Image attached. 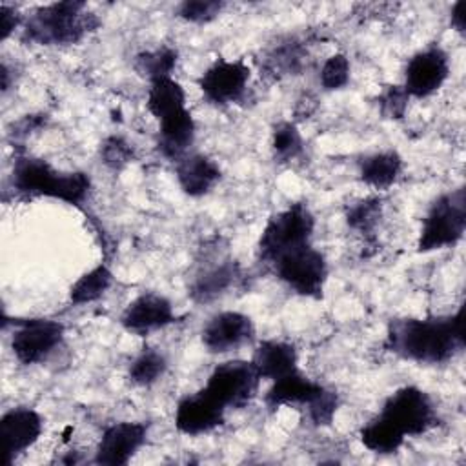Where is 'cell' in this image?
I'll list each match as a JSON object with an SVG mask.
<instances>
[{
  "label": "cell",
  "instance_id": "6da1fadb",
  "mask_svg": "<svg viewBox=\"0 0 466 466\" xmlns=\"http://www.w3.org/2000/svg\"><path fill=\"white\" fill-rule=\"evenodd\" d=\"M386 348L419 364H442L464 348L462 309L448 317L395 319L388 326Z\"/></svg>",
  "mask_w": 466,
  "mask_h": 466
},
{
  "label": "cell",
  "instance_id": "7a4b0ae2",
  "mask_svg": "<svg viewBox=\"0 0 466 466\" xmlns=\"http://www.w3.org/2000/svg\"><path fill=\"white\" fill-rule=\"evenodd\" d=\"M13 189L24 197H49L71 206L86 202L91 178L84 171H56L44 158L20 155L13 164Z\"/></svg>",
  "mask_w": 466,
  "mask_h": 466
},
{
  "label": "cell",
  "instance_id": "3957f363",
  "mask_svg": "<svg viewBox=\"0 0 466 466\" xmlns=\"http://www.w3.org/2000/svg\"><path fill=\"white\" fill-rule=\"evenodd\" d=\"M98 27V18L87 11L86 2L67 0L42 5L31 13L24 36L40 46L76 44Z\"/></svg>",
  "mask_w": 466,
  "mask_h": 466
},
{
  "label": "cell",
  "instance_id": "277c9868",
  "mask_svg": "<svg viewBox=\"0 0 466 466\" xmlns=\"http://www.w3.org/2000/svg\"><path fill=\"white\" fill-rule=\"evenodd\" d=\"M315 217L306 202H293L277 211L266 222L258 238V258L264 264H273L279 257L291 249L311 244Z\"/></svg>",
  "mask_w": 466,
  "mask_h": 466
},
{
  "label": "cell",
  "instance_id": "5b68a950",
  "mask_svg": "<svg viewBox=\"0 0 466 466\" xmlns=\"http://www.w3.org/2000/svg\"><path fill=\"white\" fill-rule=\"evenodd\" d=\"M466 231V189L455 187L439 195L428 208L420 235L417 240V251L430 253L455 246Z\"/></svg>",
  "mask_w": 466,
  "mask_h": 466
},
{
  "label": "cell",
  "instance_id": "8992f818",
  "mask_svg": "<svg viewBox=\"0 0 466 466\" xmlns=\"http://www.w3.org/2000/svg\"><path fill=\"white\" fill-rule=\"evenodd\" d=\"M275 275L297 295L320 299L328 280V262L311 244L291 249L273 264Z\"/></svg>",
  "mask_w": 466,
  "mask_h": 466
},
{
  "label": "cell",
  "instance_id": "52a82bcc",
  "mask_svg": "<svg viewBox=\"0 0 466 466\" xmlns=\"http://www.w3.org/2000/svg\"><path fill=\"white\" fill-rule=\"evenodd\" d=\"M379 415L395 424L404 437H419L437 424L433 400L417 386H402L395 390L384 400Z\"/></svg>",
  "mask_w": 466,
  "mask_h": 466
},
{
  "label": "cell",
  "instance_id": "ba28073f",
  "mask_svg": "<svg viewBox=\"0 0 466 466\" xmlns=\"http://www.w3.org/2000/svg\"><path fill=\"white\" fill-rule=\"evenodd\" d=\"M260 377L251 360H226L215 366L204 386L226 410L244 408L258 391Z\"/></svg>",
  "mask_w": 466,
  "mask_h": 466
},
{
  "label": "cell",
  "instance_id": "9c48e42d",
  "mask_svg": "<svg viewBox=\"0 0 466 466\" xmlns=\"http://www.w3.org/2000/svg\"><path fill=\"white\" fill-rule=\"evenodd\" d=\"M64 324L51 319L15 320L11 350L18 362L31 366L44 362L64 340Z\"/></svg>",
  "mask_w": 466,
  "mask_h": 466
},
{
  "label": "cell",
  "instance_id": "30bf717a",
  "mask_svg": "<svg viewBox=\"0 0 466 466\" xmlns=\"http://www.w3.org/2000/svg\"><path fill=\"white\" fill-rule=\"evenodd\" d=\"M450 75V58L439 46L417 51L406 64L402 87L413 98H426L439 91Z\"/></svg>",
  "mask_w": 466,
  "mask_h": 466
},
{
  "label": "cell",
  "instance_id": "8fae6325",
  "mask_svg": "<svg viewBox=\"0 0 466 466\" xmlns=\"http://www.w3.org/2000/svg\"><path fill=\"white\" fill-rule=\"evenodd\" d=\"M44 420L40 413L27 406H16L7 410L0 417L2 437V462L13 464L25 450H29L42 435Z\"/></svg>",
  "mask_w": 466,
  "mask_h": 466
},
{
  "label": "cell",
  "instance_id": "7c38bea8",
  "mask_svg": "<svg viewBox=\"0 0 466 466\" xmlns=\"http://www.w3.org/2000/svg\"><path fill=\"white\" fill-rule=\"evenodd\" d=\"M248 80L249 67L242 60L218 58L200 75L198 87L211 104L226 106L244 95Z\"/></svg>",
  "mask_w": 466,
  "mask_h": 466
},
{
  "label": "cell",
  "instance_id": "4fadbf2b",
  "mask_svg": "<svg viewBox=\"0 0 466 466\" xmlns=\"http://www.w3.org/2000/svg\"><path fill=\"white\" fill-rule=\"evenodd\" d=\"M149 426L138 420H124L107 426L96 444L95 462L104 466H124L144 446Z\"/></svg>",
  "mask_w": 466,
  "mask_h": 466
},
{
  "label": "cell",
  "instance_id": "5bb4252c",
  "mask_svg": "<svg viewBox=\"0 0 466 466\" xmlns=\"http://www.w3.org/2000/svg\"><path fill=\"white\" fill-rule=\"evenodd\" d=\"M226 408L204 388L186 395L175 408V426L180 433L197 437L213 431L224 422Z\"/></svg>",
  "mask_w": 466,
  "mask_h": 466
},
{
  "label": "cell",
  "instance_id": "9a60e30c",
  "mask_svg": "<svg viewBox=\"0 0 466 466\" xmlns=\"http://www.w3.org/2000/svg\"><path fill=\"white\" fill-rule=\"evenodd\" d=\"M177 320L173 304L167 297L153 291L135 297L120 315V324L137 335H147Z\"/></svg>",
  "mask_w": 466,
  "mask_h": 466
},
{
  "label": "cell",
  "instance_id": "2e32d148",
  "mask_svg": "<svg viewBox=\"0 0 466 466\" xmlns=\"http://www.w3.org/2000/svg\"><path fill=\"white\" fill-rule=\"evenodd\" d=\"M255 335L253 320L240 311H220L202 329V344L211 353H226L249 342Z\"/></svg>",
  "mask_w": 466,
  "mask_h": 466
},
{
  "label": "cell",
  "instance_id": "e0dca14e",
  "mask_svg": "<svg viewBox=\"0 0 466 466\" xmlns=\"http://www.w3.org/2000/svg\"><path fill=\"white\" fill-rule=\"evenodd\" d=\"M324 388L326 386L306 377L299 370L282 379L271 380V386L264 395V402L269 410H277L282 406H300L304 410L324 391Z\"/></svg>",
  "mask_w": 466,
  "mask_h": 466
},
{
  "label": "cell",
  "instance_id": "ac0fdd59",
  "mask_svg": "<svg viewBox=\"0 0 466 466\" xmlns=\"http://www.w3.org/2000/svg\"><path fill=\"white\" fill-rule=\"evenodd\" d=\"M175 175L180 189L195 198L208 195L222 177L217 162L200 153H187L178 158Z\"/></svg>",
  "mask_w": 466,
  "mask_h": 466
},
{
  "label": "cell",
  "instance_id": "d6986e66",
  "mask_svg": "<svg viewBox=\"0 0 466 466\" xmlns=\"http://www.w3.org/2000/svg\"><path fill=\"white\" fill-rule=\"evenodd\" d=\"M251 362L260 379L277 380L299 371V355L293 344L284 340H262L253 351Z\"/></svg>",
  "mask_w": 466,
  "mask_h": 466
},
{
  "label": "cell",
  "instance_id": "ffe728a7",
  "mask_svg": "<svg viewBox=\"0 0 466 466\" xmlns=\"http://www.w3.org/2000/svg\"><path fill=\"white\" fill-rule=\"evenodd\" d=\"M195 120L191 111L180 109L162 120H158V151L169 158L178 160L187 155L189 146L195 140Z\"/></svg>",
  "mask_w": 466,
  "mask_h": 466
},
{
  "label": "cell",
  "instance_id": "44dd1931",
  "mask_svg": "<svg viewBox=\"0 0 466 466\" xmlns=\"http://www.w3.org/2000/svg\"><path fill=\"white\" fill-rule=\"evenodd\" d=\"M238 279H240L238 264L228 258V260H222L220 264L217 262L215 266H209L204 271H200L193 279L187 293L195 302L206 304L224 295L231 286H235Z\"/></svg>",
  "mask_w": 466,
  "mask_h": 466
},
{
  "label": "cell",
  "instance_id": "7402d4cb",
  "mask_svg": "<svg viewBox=\"0 0 466 466\" xmlns=\"http://www.w3.org/2000/svg\"><path fill=\"white\" fill-rule=\"evenodd\" d=\"M402 171V158L397 151H379L368 155L359 164V177L360 180L375 189L390 187Z\"/></svg>",
  "mask_w": 466,
  "mask_h": 466
},
{
  "label": "cell",
  "instance_id": "603a6c76",
  "mask_svg": "<svg viewBox=\"0 0 466 466\" xmlns=\"http://www.w3.org/2000/svg\"><path fill=\"white\" fill-rule=\"evenodd\" d=\"M146 106L157 120H162L180 109H186V91L180 82L171 76L157 78L149 82Z\"/></svg>",
  "mask_w": 466,
  "mask_h": 466
},
{
  "label": "cell",
  "instance_id": "cb8c5ba5",
  "mask_svg": "<svg viewBox=\"0 0 466 466\" xmlns=\"http://www.w3.org/2000/svg\"><path fill=\"white\" fill-rule=\"evenodd\" d=\"M359 437L366 450H370L373 453H380V455L395 453L406 439L404 433L395 424H391L388 419H384L382 415H377L368 424H364L360 428Z\"/></svg>",
  "mask_w": 466,
  "mask_h": 466
},
{
  "label": "cell",
  "instance_id": "d4e9b609",
  "mask_svg": "<svg viewBox=\"0 0 466 466\" xmlns=\"http://www.w3.org/2000/svg\"><path fill=\"white\" fill-rule=\"evenodd\" d=\"M113 284V273L111 269L100 262L98 266L91 268L84 275H80L75 284L69 289V300L75 306L82 304H91L106 295V291Z\"/></svg>",
  "mask_w": 466,
  "mask_h": 466
},
{
  "label": "cell",
  "instance_id": "484cf974",
  "mask_svg": "<svg viewBox=\"0 0 466 466\" xmlns=\"http://www.w3.org/2000/svg\"><path fill=\"white\" fill-rule=\"evenodd\" d=\"M167 368L166 357L153 348H144L129 364L127 377L137 386H151L155 384Z\"/></svg>",
  "mask_w": 466,
  "mask_h": 466
},
{
  "label": "cell",
  "instance_id": "4316f807",
  "mask_svg": "<svg viewBox=\"0 0 466 466\" xmlns=\"http://www.w3.org/2000/svg\"><path fill=\"white\" fill-rule=\"evenodd\" d=\"M178 60L177 49L169 46H162L151 51H142L135 58V67L140 75H144L149 82L164 76H171V71L175 69Z\"/></svg>",
  "mask_w": 466,
  "mask_h": 466
},
{
  "label": "cell",
  "instance_id": "83f0119b",
  "mask_svg": "<svg viewBox=\"0 0 466 466\" xmlns=\"http://www.w3.org/2000/svg\"><path fill=\"white\" fill-rule=\"evenodd\" d=\"M304 149V140L300 131L293 122H277L271 131V151L275 160L289 162L295 160Z\"/></svg>",
  "mask_w": 466,
  "mask_h": 466
},
{
  "label": "cell",
  "instance_id": "f1b7e54d",
  "mask_svg": "<svg viewBox=\"0 0 466 466\" xmlns=\"http://www.w3.org/2000/svg\"><path fill=\"white\" fill-rule=\"evenodd\" d=\"M382 215V204L379 197H366L351 204L346 211V222L359 233H371Z\"/></svg>",
  "mask_w": 466,
  "mask_h": 466
},
{
  "label": "cell",
  "instance_id": "f546056e",
  "mask_svg": "<svg viewBox=\"0 0 466 466\" xmlns=\"http://www.w3.org/2000/svg\"><path fill=\"white\" fill-rule=\"evenodd\" d=\"M133 146L118 135H111L100 144V158L113 171H120L122 167H126L133 160Z\"/></svg>",
  "mask_w": 466,
  "mask_h": 466
},
{
  "label": "cell",
  "instance_id": "4dcf8cb0",
  "mask_svg": "<svg viewBox=\"0 0 466 466\" xmlns=\"http://www.w3.org/2000/svg\"><path fill=\"white\" fill-rule=\"evenodd\" d=\"M350 60L346 55L342 53H335L331 55L320 69V84L326 91H335V89H342L348 80H350Z\"/></svg>",
  "mask_w": 466,
  "mask_h": 466
},
{
  "label": "cell",
  "instance_id": "1f68e13d",
  "mask_svg": "<svg viewBox=\"0 0 466 466\" xmlns=\"http://www.w3.org/2000/svg\"><path fill=\"white\" fill-rule=\"evenodd\" d=\"M224 9V2L218 0H186L177 7L182 20L191 24H208L215 20Z\"/></svg>",
  "mask_w": 466,
  "mask_h": 466
},
{
  "label": "cell",
  "instance_id": "d6a6232c",
  "mask_svg": "<svg viewBox=\"0 0 466 466\" xmlns=\"http://www.w3.org/2000/svg\"><path fill=\"white\" fill-rule=\"evenodd\" d=\"M339 410V395L333 390L324 388V391L304 408L308 419L315 424V426H328L331 424L335 413Z\"/></svg>",
  "mask_w": 466,
  "mask_h": 466
},
{
  "label": "cell",
  "instance_id": "836d02e7",
  "mask_svg": "<svg viewBox=\"0 0 466 466\" xmlns=\"http://www.w3.org/2000/svg\"><path fill=\"white\" fill-rule=\"evenodd\" d=\"M410 95L402 86H388L379 95V109L386 118L397 120L404 116V111L408 107Z\"/></svg>",
  "mask_w": 466,
  "mask_h": 466
},
{
  "label": "cell",
  "instance_id": "e575fe53",
  "mask_svg": "<svg viewBox=\"0 0 466 466\" xmlns=\"http://www.w3.org/2000/svg\"><path fill=\"white\" fill-rule=\"evenodd\" d=\"M20 24V15L13 5H0V40H7Z\"/></svg>",
  "mask_w": 466,
  "mask_h": 466
},
{
  "label": "cell",
  "instance_id": "d590c367",
  "mask_svg": "<svg viewBox=\"0 0 466 466\" xmlns=\"http://www.w3.org/2000/svg\"><path fill=\"white\" fill-rule=\"evenodd\" d=\"M450 22L455 27V31L464 33V29H466V2L464 0H459L453 4L451 13H450Z\"/></svg>",
  "mask_w": 466,
  "mask_h": 466
}]
</instances>
